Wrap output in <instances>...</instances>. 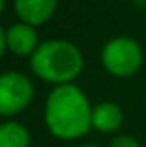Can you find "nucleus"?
<instances>
[{
    "mask_svg": "<svg viewBox=\"0 0 146 147\" xmlns=\"http://www.w3.org/2000/svg\"><path fill=\"white\" fill-rule=\"evenodd\" d=\"M92 104L75 84L55 86L45 100L43 119L49 132L58 140H79L92 129Z\"/></svg>",
    "mask_w": 146,
    "mask_h": 147,
    "instance_id": "1",
    "label": "nucleus"
},
{
    "mask_svg": "<svg viewBox=\"0 0 146 147\" xmlns=\"http://www.w3.org/2000/svg\"><path fill=\"white\" fill-rule=\"evenodd\" d=\"M84 56L75 43L66 39H49L40 43L30 56V69L40 80L55 86L73 84L83 73Z\"/></svg>",
    "mask_w": 146,
    "mask_h": 147,
    "instance_id": "2",
    "label": "nucleus"
},
{
    "mask_svg": "<svg viewBox=\"0 0 146 147\" xmlns=\"http://www.w3.org/2000/svg\"><path fill=\"white\" fill-rule=\"evenodd\" d=\"M144 61V52L139 41L128 36L109 39L101 49V65L109 75L116 78L133 76Z\"/></svg>",
    "mask_w": 146,
    "mask_h": 147,
    "instance_id": "3",
    "label": "nucleus"
},
{
    "mask_svg": "<svg viewBox=\"0 0 146 147\" xmlns=\"http://www.w3.org/2000/svg\"><path fill=\"white\" fill-rule=\"evenodd\" d=\"M34 99V84L25 73H0V115L11 117L30 106Z\"/></svg>",
    "mask_w": 146,
    "mask_h": 147,
    "instance_id": "4",
    "label": "nucleus"
},
{
    "mask_svg": "<svg viewBox=\"0 0 146 147\" xmlns=\"http://www.w3.org/2000/svg\"><path fill=\"white\" fill-rule=\"evenodd\" d=\"M6 41L8 50L15 56H32L36 49L40 47V37H38L36 26L28 22H15L6 30Z\"/></svg>",
    "mask_w": 146,
    "mask_h": 147,
    "instance_id": "5",
    "label": "nucleus"
},
{
    "mask_svg": "<svg viewBox=\"0 0 146 147\" xmlns=\"http://www.w3.org/2000/svg\"><path fill=\"white\" fill-rule=\"evenodd\" d=\"M13 7L19 21L41 26L55 15L58 0H13Z\"/></svg>",
    "mask_w": 146,
    "mask_h": 147,
    "instance_id": "6",
    "label": "nucleus"
},
{
    "mask_svg": "<svg viewBox=\"0 0 146 147\" xmlns=\"http://www.w3.org/2000/svg\"><path fill=\"white\" fill-rule=\"evenodd\" d=\"M124 123V112L116 102L103 100L92 108V129L103 134L116 132Z\"/></svg>",
    "mask_w": 146,
    "mask_h": 147,
    "instance_id": "7",
    "label": "nucleus"
},
{
    "mask_svg": "<svg viewBox=\"0 0 146 147\" xmlns=\"http://www.w3.org/2000/svg\"><path fill=\"white\" fill-rule=\"evenodd\" d=\"M30 130L19 121L0 123V147H30Z\"/></svg>",
    "mask_w": 146,
    "mask_h": 147,
    "instance_id": "8",
    "label": "nucleus"
},
{
    "mask_svg": "<svg viewBox=\"0 0 146 147\" xmlns=\"http://www.w3.org/2000/svg\"><path fill=\"white\" fill-rule=\"evenodd\" d=\"M109 147H141V144L135 140L133 136H116L113 142H111Z\"/></svg>",
    "mask_w": 146,
    "mask_h": 147,
    "instance_id": "9",
    "label": "nucleus"
},
{
    "mask_svg": "<svg viewBox=\"0 0 146 147\" xmlns=\"http://www.w3.org/2000/svg\"><path fill=\"white\" fill-rule=\"evenodd\" d=\"M8 50V41H6V30L0 26V58L4 56V52Z\"/></svg>",
    "mask_w": 146,
    "mask_h": 147,
    "instance_id": "10",
    "label": "nucleus"
},
{
    "mask_svg": "<svg viewBox=\"0 0 146 147\" xmlns=\"http://www.w3.org/2000/svg\"><path fill=\"white\" fill-rule=\"evenodd\" d=\"M77 147H101V145H98V144H79Z\"/></svg>",
    "mask_w": 146,
    "mask_h": 147,
    "instance_id": "11",
    "label": "nucleus"
},
{
    "mask_svg": "<svg viewBox=\"0 0 146 147\" xmlns=\"http://www.w3.org/2000/svg\"><path fill=\"white\" fill-rule=\"evenodd\" d=\"M4 7H6V0H0V15H2Z\"/></svg>",
    "mask_w": 146,
    "mask_h": 147,
    "instance_id": "12",
    "label": "nucleus"
}]
</instances>
